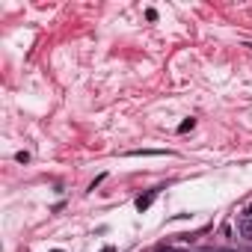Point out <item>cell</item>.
<instances>
[{"instance_id": "obj_1", "label": "cell", "mask_w": 252, "mask_h": 252, "mask_svg": "<svg viewBox=\"0 0 252 252\" xmlns=\"http://www.w3.org/2000/svg\"><path fill=\"white\" fill-rule=\"evenodd\" d=\"M237 231H240V237H246V240H252V217H240L237 220Z\"/></svg>"}, {"instance_id": "obj_7", "label": "cell", "mask_w": 252, "mask_h": 252, "mask_svg": "<svg viewBox=\"0 0 252 252\" xmlns=\"http://www.w3.org/2000/svg\"><path fill=\"white\" fill-rule=\"evenodd\" d=\"M199 252H214V249H199Z\"/></svg>"}, {"instance_id": "obj_4", "label": "cell", "mask_w": 252, "mask_h": 252, "mask_svg": "<svg viewBox=\"0 0 252 252\" xmlns=\"http://www.w3.org/2000/svg\"><path fill=\"white\" fill-rule=\"evenodd\" d=\"M101 252H116V249H113V246H104V249H101Z\"/></svg>"}, {"instance_id": "obj_5", "label": "cell", "mask_w": 252, "mask_h": 252, "mask_svg": "<svg viewBox=\"0 0 252 252\" xmlns=\"http://www.w3.org/2000/svg\"><path fill=\"white\" fill-rule=\"evenodd\" d=\"M217 252H234V249H217Z\"/></svg>"}, {"instance_id": "obj_9", "label": "cell", "mask_w": 252, "mask_h": 252, "mask_svg": "<svg viewBox=\"0 0 252 252\" xmlns=\"http://www.w3.org/2000/svg\"><path fill=\"white\" fill-rule=\"evenodd\" d=\"M57 252H60V249H57Z\"/></svg>"}, {"instance_id": "obj_3", "label": "cell", "mask_w": 252, "mask_h": 252, "mask_svg": "<svg viewBox=\"0 0 252 252\" xmlns=\"http://www.w3.org/2000/svg\"><path fill=\"white\" fill-rule=\"evenodd\" d=\"M193 125H196V122H193V119H187V122H181V128H178V131L184 134V131H190V128H193Z\"/></svg>"}, {"instance_id": "obj_8", "label": "cell", "mask_w": 252, "mask_h": 252, "mask_svg": "<svg viewBox=\"0 0 252 252\" xmlns=\"http://www.w3.org/2000/svg\"><path fill=\"white\" fill-rule=\"evenodd\" d=\"M158 252H169V249H163V246H160V249H158Z\"/></svg>"}, {"instance_id": "obj_2", "label": "cell", "mask_w": 252, "mask_h": 252, "mask_svg": "<svg viewBox=\"0 0 252 252\" xmlns=\"http://www.w3.org/2000/svg\"><path fill=\"white\" fill-rule=\"evenodd\" d=\"M155 196H158V190H149L146 196H140V199H137V211H146V208H152Z\"/></svg>"}, {"instance_id": "obj_6", "label": "cell", "mask_w": 252, "mask_h": 252, "mask_svg": "<svg viewBox=\"0 0 252 252\" xmlns=\"http://www.w3.org/2000/svg\"><path fill=\"white\" fill-rule=\"evenodd\" d=\"M246 217H252V205H249V211H246Z\"/></svg>"}]
</instances>
